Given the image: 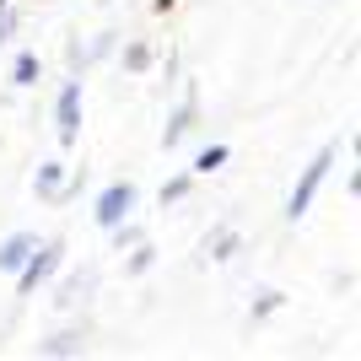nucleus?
Segmentation results:
<instances>
[{
	"label": "nucleus",
	"instance_id": "obj_6",
	"mask_svg": "<svg viewBox=\"0 0 361 361\" xmlns=\"http://www.w3.org/2000/svg\"><path fill=\"white\" fill-rule=\"evenodd\" d=\"M54 183H60V167H44V173H38V195H60Z\"/></svg>",
	"mask_w": 361,
	"mask_h": 361
},
{
	"label": "nucleus",
	"instance_id": "obj_5",
	"mask_svg": "<svg viewBox=\"0 0 361 361\" xmlns=\"http://www.w3.org/2000/svg\"><path fill=\"white\" fill-rule=\"evenodd\" d=\"M49 259H54V254H38V259H32V270L22 275V286H38V281H44V275H49Z\"/></svg>",
	"mask_w": 361,
	"mask_h": 361
},
{
	"label": "nucleus",
	"instance_id": "obj_1",
	"mask_svg": "<svg viewBox=\"0 0 361 361\" xmlns=\"http://www.w3.org/2000/svg\"><path fill=\"white\" fill-rule=\"evenodd\" d=\"M329 162H334V157H329V151H324V157H318V162L307 167V173H302V189H297V195H291V216H302V211H307V200H313L318 178H324V173H329Z\"/></svg>",
	"mask_w": 361,
	"mask_h": 361
},
{
	"label": "nucleus",
	"instance_id": "obj_3",
	"mask_svg": "<svg viewBox=\"0 0 361 361\" xmlns=\"http://www.w3.org/2000/svg\"><path fill=\"white\" fill-rule=\"evenodd\" d=\"M60 130L75 135V87H65V97H60Z\"/></svg>",
	"mask_w": 361,
	"mask_h": 361
},
{
	"label": "nucleus",
	"instance_id": "obj_4",
	"mask_svg": "<svg viewBox=\"0 0 361 361\" xmlns=\"http://www.w3.org/2000/svg\"><path fill=\"white\" fill-rule=\"evenodd\" d=\"M22 254H27V243H22V238H16V243H0V270H11Z\"/></svg>",
	"mask_w": 361,
	"mask_h": 361
},
{
	"label": "nucleus",
	"instance_id": "obj_2",
	"mask_svg": "<svg viewBox=\"0 0 361 361\" xmlns=\"http://www.w3.org/2000/svg\"><path fill=\"white\" fill-rule=\"evenodd\" d=\"M130 200H135V195H130V183L108 189V195H103V205H97V221H119V216L130 211Z\"/></svg>",
	"mask_w": 361,
	"mask_h": 361
}]
</instances>
